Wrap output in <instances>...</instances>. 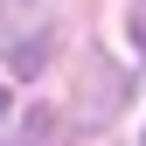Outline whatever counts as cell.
<instances>
[{
	"label": "cell",
	"instance_id": "obj_3",
	"mask_svg": "<svg viewBox=\"0 0 146 146\" xmlns=\"http://www.w3.org/2000/svg\"><path fill=\"white\" fill-rule=\"evenodd\" d=\"M14 139H21V146H42V139H49V111H28V118H21V132H14Z\"/></svg>",
	"mask_w": 146,
	"mask_h": 146
},
{
	"label": "cell",
	"instance_id": "obj_4",
	"mask_svg": "<svg viewBox=\"0 0 146 146\" xmlns=\"http://www.w3.org/2000/svg\"><path fill=\"white\" fill-rule=\"evenodd\" d=\"M132 42H139V56H146V0H132Z\"/></svg>",
	"mask_w": 146,
	"mask_h": 146
},
{
	"label": "cell",
	"instance_id": "obj_5",
	"mask_svg": "<svg viewBox=\"0 0 146 146\" xmlns=\"http://www.w3.org/2000/svg\"><path fill=\"white\" fill-rule=\"evenodd\" d=\"M0 111H7V84H0Z\"/></svg>",
	"mask_w": 146,
	"mask_h": 146
},
{
	"label": "cell",
	"instance_id": "obj_1",
	"mask_svg": "<svg viewBox=\"0 0 146 146\" xmlns=\"http://www.w3.org/2000/svg\"><path fill=\"white\" fill-rule=\"evenodd\" d=\"M0 63L14 77H35L49 63V14L28 7V0H7L0 7Z\"/></svg>",
	"mask_w": 146,
	"mask_h": 146
},
{
	"label": "cell",
	"instance_id": "obj_2",
	"mask_svg": "<svg viewBox=\"0 0 146 146\" xmlns=\"http://www.w3.org/2000/svg\"><path fill=\"white\" fill-rule=\"evenodd\" d=\"M118 104H125V70H118V63H104V56H90L84 90H77V118H84V125H111Z\"/></svg>",
	"mask_w": 146,
	"mask_h": 146
}]
</instances>
